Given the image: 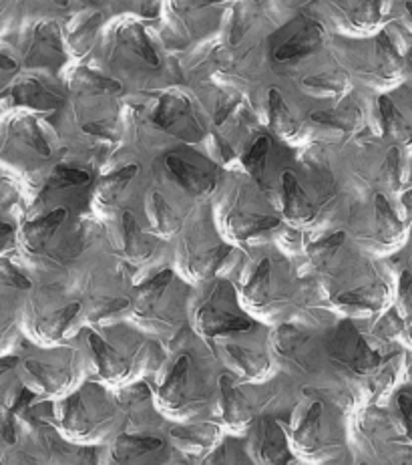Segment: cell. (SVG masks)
I'll return each mask as SVG.
<instances>
[{
  "label": "cell",
  "mask_w": 412,
  "mask_h": 465,
  "mask_svg": "<svg viewBox=\"0 0 412 465\" xmlns=\"http://www.w3.org/2000/svg\"><path fill=\"white\" fill-rule=\"evenodd\" d=\"M270 117H271V127L276 129L280 135L292 137L298 132V124L294 115L289 114L286 101L276 89L270 91Z\"/></svg>",
  "instance_id": "30bf717a"
},
{
  "label": "cell",
  "mask_w": 412,
  "mask_h": 465,
  "mask_svg": "<svg viewBox=\"0 0 412 465\" xmlns=\"http://www.w3.org/2000/svg\"><path fill=\"white\" fill-rule=\"evenodd\" d=\"M268 152H270V142L268 137H260L258 142L251 145V150L248 152V155L243 157V163H246L248 172L254 175L256 180L264 178L266 172V160H268Z\"/></svg>",
  "instance_id": "e0dca14e"
},
{
  "label": "cell",
  "mask_w": 412,
  "mask_h": 465,
  "mask_svg": "<svg viewBox=\"0 0 412 465\" xmlns=\"http://www.w3.org/2000/svg\"><path fill=\"white\" fill-rule=\"evenodd\" d=\"M278 226V218H271V216H254L251 218L250 224L246 222H241V236H248V234H260V232H266L270 228H276Z\"/></svg>",
  "instance_id": "484cf974"
},
{
  "label": "cell",
  "mask_w": 412,
  "mask_h": 465,
  "mask_svg": "<svg viewBox=\"0 0 412 465\" xmlns=\"http://www.w3.org/2000/svg\"><path fill=\"white\" fill-rule=\"evenodd\" d=\"M270 291V260H261L256 274L251 276L246 294L254 302H264Z\"/></svg>",
  "instance_id": "ffe728a7"
},
{
  "label": "cell",
  "mask_w": 412,
  "mask_h": 465,
  "mask_svg": "<svg viewBox=\"0 0 412 465\" xmlns=\"http://www.w3.org/2000/svg\"><path fill=\"white\" fill-rule=\"evenodd\" d=\"M346 87V77L338 75V73H326V75H316L304 79V89L316 93V95L332 97L340 95Z\"/></svg>",
  "instance_id": "5bb4252c"
},
{
  "label": "cell",
  "mask_w": 412,
  "mask_h": 465,
  "mask_svg": "<svg viewBox=\"0 0 412 465\" xmlns=\"http://www.w3.org/2000/svg\"><path fill=\"white\" fill-rule=\"evenodd\" d=\"M21 135L26 137V142H29V145L33 147V150L39 152L41 155L49 157L51 155V147L49 143H46V139L43 137V134L39 132V127H36L34 124H25L21 127Z\"/></svg>",
  "instance_id": "cb8c5ba5"
},
{
  "label": "cell",
  "mask_w": 412,
  "mask_h": 465,
  "mask_svg": "<svg viewBox=\"0 0 412 465\" xmlns=\"http://www.w3.org/2000/svg\"><path fill=\"white\" fill-rule=\"evenodd\" d=\"M410 195H412V192H410Z\"/></svg>",
  "instance_id": "d6a6232c"
},
{
  "label": "cell",
  "mask_w": 412,
  "mask_h": 465,
  "mask_svg": "<svg viewBox=\"0 0 412 465\" xmlns=\"http://www.w3.org/2000/svg\"><path fill=\"white\" fill-rule=\"evenodd\" d=\"M377 226L384 238H395L400 234V222L397 220L395 212L390 210L388 202L384 195H377Z\"/></svg>",
  "instance_id": "d6986e66"
},
{
  "label": "cell",
  "mask_w": 412,
  "mask_h": 465,
  "mask_svg": "<svg viewBox=\"0 0 412 465\" xmlns=\"http://www.w3.org/2000/svg\"><path fill=\"white\" fill-rule=\"evenodd\" d=\"M282 183H284V210L286 216L294 222H308L314 216V206L310 200L306 198V192L302 190V185L298 183L296 175L284 172L282 175Z\"/></svg>",
  "instance_id": "277c9868"
},
{
  "label": "cell",
  "mask_w": 412,
  "mask_h": 465,
  "mask_svg": "<svg viewBox=\"0 0 412 465\" xmlns=\"http://www.w3.org/2000/svg\"><path fill=\"white\" fill-rule=\"evenodd\" d=\"M135 173H137V165H127V167H123V170L107 175V178L103 180L99 185L101 198L105 202H113L119 195V192L125 188V183L129 180H133Z\"/></svg>",
  "instance_id": "9a60e30c"
},
{
  "label": "cell",
  "mask_w": 412,
  "mask_h": 465,
  "mask_svg": "<svg viewBox=\"0 0 412 465\" xmlns=\"http://www.w3.org/2000/svg\"><path fill=\"white\" fill-rule=\"evenodd\" d=\"M3 281L15 288H29L31 286V282L26 281L21 272H16L8 262H3Z\"/></svg>",
  "instance_id": "83f0119b"
},
{
  "label": "cell",
  "mask_w": 412,
  "mask_h": 465,
  "mask_svg": "<svg viewBox=\"0 0 412 465\" xmlns=\"http://www.w3.org/2000/svg\"><path fill=\"white\" fill-rule=\"evenodd\" d=\"M153 124L167 134L185 139V142H195L203 135V129L193 114L191 104L181 95H165L159 101L153 114Z\"/></svg>",
  "instance_id": "6da1fadb"
},
{
  "label": "cell",
  "mask_w": 412,
  "mask_h": 465,
  "mask_svg": "<svg viewBox=\"0 0 412 465\" xmlns=\"http://www.w3.org/2000/svg\"><path fill=\"white\" fill-rule=\"evenodd\" d=\"M83 132L85 134H89V135H95V137H99V139H105V142H115L117 139V135L111 132V129H107V127H103V125H83Z\"/></svg>",
  "instance_id": "f546056e"
},
{
  "label": "cell",
  "mask_w": 412,
  "mask_h": 465,
  "mask_svg": "<svg viewBox=\"0 0 412 465\" xmlns=\"http://www.w3.org/2000/svg\"><path fill=\"white\" fill-rule=\"evenodd\" d=\"M63 54V46L59 33L54 29V25H43L39 31H36V41L33 45L29 63L31 64H53L59 61Z\"/></svg>",
  "instance_id": "52a82bcc"
},
{
  "label": "cell",
  "mask_w": 412,
  "mask_h": 465,
  "mask_svg": "<svg viewBox=\"0 0 412 465\" xmlns=\"http://www.w3.org/2000/svg\"><path fill=\"white\" fill-rule=\"evenodd\" d=\"M15 101L21 105H31L36 109H54L61 104V97L54 95L51 89H46L41 81L26 79L21 81L13 91Z\"/></svg>",
  "instance_id": "8992f818"
},
{
  "label": "cell",
  "mask_w": 412,
  "mask_h": 465,
  "mask_svg": "<svg viewBox=\"0 0 412 465\" xmlns=\"http://www.w3.org/2000/svg\"><path fill=\"white\" fill-rule=\"evenodd\" d=\"M149 212H152V220L153 226L162 232V234H173V232L180 230V218L175 216V212L172 210L170 203L165 202V198L159 192H153L152 195V206H149Z\"/></svg>",
  "instance_id": "8fae6325"
},
{
  "label": "cell",
  "mask_w": 412,
  "mask_h": 465,
  "mask_svg": "<svg viewBox=\"0 0 412 465\" xmlns=\"http://www.w3.org/2000/svg\"><path fill=\"white\" fill-rule=\"evenodd\" d=\"M97 26H99V16H93L91 21H87V25H83V26H81V31L73 36V45L77 46V43H79V41H83V43H89V41H91V36H93V33H95Z\"/></svg>",
  "instance_id": "f1b7e54d"
},
{
  "label": "cell",
  "mask_w": 412,
  "mask_h": 465,
  "mask_svg": "<svg viewBox=\"0 0 412 465\" xmlns=\"http://www.w3.org/2000/svg\"><path fill=\"white\" fill-rule=\"evenodd\" d=\"M377 57L380 61V69L384 73H397L400 67V57L395 46L388 41L387 35H380L378 36V43H377Z\"/></svg>",
  "instance_id": "44dd1931"
},
{
  "label": "cell",
  "mask_w": 412,
  "mask_h": 465,
  "mask_svg": "<svg viewBox=\"0 0 412 465\" xmlns=\"http://www.w3.org/2000/svg\"><path fill=\"white\" fill-rule=\"evenodd\" d=\"M170 281H172V272L170 271L157 274L153 281H149L145 286H142V291L137 292L139 301H142V302H153L155 299H159V296H162V292L165 291V286L170 284Z\"/></svg>",
  "instance_id": "7402d4cb"
},
{
  "label": "cell",
  "mask_w": 412,
  "mask_h": 465,
  "mask_svg": "<svg viewBox=\"0 0 412 465\" xmlns=\"http://www.w3.org/2000/svg\"><path fill=\"white\" fill-rule=\"evenodd\" d=\"M121 39H123V43L129 46V49L133 51L135 54H139V57H142L145 63L157 67L159 59H157V54L153 51V46L149 45L147 35L143 33L142 26H137V25L127 26V29L121 33Z\"/></svg>",
  "instance_id": "7c38bea8"
},
{
  "label": "cell",
  "mask_w": 412,
  "mask_h": 465,
  "mask_svg": "<svg viewBox=\"0 0 412 465\" xmlns=\"http://www.w3.org/2000/svg\"><path fill=\"white\" fill-rule=\"evenodd\" d=\"M324 41L322 26L314 21H306L299 31H296L286 43H282L276 49L274 57L276 61H289L298 57H306V54L320 49Z\"/></svg>",
  "instance_id": "3957f363"
},
{
  "label": "cell",
  "mask_w": 412,
  "mask_h": 465,
  "mask_svg": "<svg viewBox=\"0 0 412 465\" xmlns=\"http://www.w3.org/2000/svg\"><path fill=\"white\" fill-rule=\"evenodd\" d=\"M312 119L316 124H324V125H332L338 127L342 132H356L360 127V109L356 105H342L330 111H314Z\"/></svg>",
  "instance_id": "9c48e42d"
},
{
  "label": "cell",
  "mask_w": 412,
  "mask_h": 465,
  "mask_svg": "<svg viewBox=\"0 0 412 465\" xmlns=\"http://www.w3.org/2000/svg\"><path fill=\"white\" fill-rule=\"evenodd\" d=\"M157 13H159L157 5H143V15L145 16H157Z\"/></svg>",
  "instance_id": "1f68e13d"
},
{
  "label": "cell",
  "mask_w": 412,
  "mask_h": 465,
  "mask_svg": "<svg viewBox=\"0 0 412 465\" xmlns=\"http://www.w3.org/2000/svg\"><path fill=\"white\" fill-rule=\"evenodd\" d=\"M165 165L167 170L173 173V178L180 182L190 193L200 195L213 190L215 175L208 170H203V167L185 162L183 157L173 155V153L165 157Z\"/></svg>",
  "instance_id": "7a4b0ae2"
},
{
  "label": "cell",
  "mask_w": 412,
  "mask_h": 465,
  "mask_svg": "<svg viewBox=\"0 0 412 465\" xmlns=\"http://www.w3.org/2000/svg\"><path fill=\"white\" fill-rule=\"evenodd\" d=\"M73 87H77L83 93H117L121 91V85L113 79L101 77L91 73L89 69H79L77 75L73 79Z\"/></svg>",
  "instance_id": "4fadbf2b"
},
{
  "label": "cell",
  "mask_w": 412,
  "mask_h": 465,
  "mask_svg": "<svg viewBox=\"0 0 412 465\" xmlns=\"http://www.w3.org/2000/svg\"><path fill=\"white\" fill-rule=\"evenodd\" d=\"M0 64H3V71H13L16 69V63H13L6 54H0Z\"/></svg>",
  "instance_id": "4dcf8cb0"
},
{
  "label": "cell",
  "mask_w": 412,
  "mask_h": 465,
  "mask_svg": "<svg viewBox=\"0 0 412 465\" xmlns=\"http://www.w3.org/2000/svg\"><path fill=\"white\" fill-rule=\"evenodd\" d=\"M380 115H382V124H384V132L390 137L402 139L407 135V125L405 119L398 114V109L392 105V101L388 99H380Z\"/></svg>",
  "instance_id": "ac0fdd59"
},
{
  "label": "cell",
  "mask_w": 412,
  "mask_h": 465,
  "mask_svg": "<svg viewBox=\"0 0 412 465\" xmlns=\"http://www.w3.org/2000/svg\"><path fill=\"white\" fill-rule=\"evenodd\" d=\"M123 230H125V252L131 260H145L153 254L155 242L152 236L139 230L133 213L127 212L123 216Z\"/></svg>",
  "instance_id": "ba28073f"
},
{
  "label": "cell",
  "mask_w": 412,
  "mask_h": 465,
  "mask_svg": "<svg viewBox=\"0 0 412 465\" xmlns=\"http://www.w3.org/2000/svg\"><path fill=\"white\" fill-rule=\"evenodd\" d=\"M352 21L354 23H367L374 25L380 16V6L378 3H360V5H352Z\"/></svg>",
  "instance_id": "d4e9b609"
},
{
  "label": "cell",
  "mask_w": 412,
  "mask_h": 465,
  "mask_svg": "<svg viewBox=\"0 0 412 465\" xmlns=\"http://www.w3.org/2000/svg\"><path fill=\"white\" fill-rule=\"evenodd\" d=\"M342 242H344V232H336V234L328 236V238H324L320 242H316V244H312L310 254L316 260H324V258L330 256L336 248L342 246Z\"/></svg>",
  "instance_id": "603a6c76"
},
{
  "label": "cell",
  "mask_w": 412,
  "mask_h": 465,
  "mask_svg": "<svg viewBox=\"0 0 412 465\" xmlns=\"http://www.w3.org/2000/svg\"><path fill=\"white\" fill-rule=\"evenodd\" d=\"M91 182V173L77 167L57 165L51 175V188H77V185H87Z\"/></svg>",
  "instance_id": "2e32d148"
},
{
  "label": "cell",
  "mask_w": 412,
  "mask_h": 465,
  "mask_svg": "<svg viewBox=\"0 0 412 465\" xmlns=\"http://www.w3.org/2000/svg\"><path fill=\"white\" fill-rule=\"evenodd\" d=\"M398 165H400L398 150H397V147H392L388 157H387V178H388L392 188H397L398 182H400V170H398Z\"/></svg>",
  "instance_id": "4316f807"
},
{
  "label": "cell",
  "mask_w": 412,
  "mask_h": 465,
  "mask_svg": "<svg viewBox=\"0 0 412 465\" xmlns=\"http://www.w3.org/2000/svg\"><path fill=\"white\" fill-rule=\"evenodd\" d=\"M64 218H67V210L59 208L51 213H46V216H43L41 220L29 222V224H26L23 230V238H25L26 248L33 250V252L44 248V244L54 234V230L63 224Z\"/></svg>",
  "instance_id": "5b68a950"
}]
</instances>
